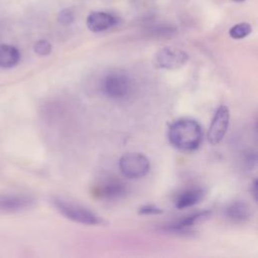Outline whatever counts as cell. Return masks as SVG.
Segmentation results:
<instances>
[{"instance_id":"cell-3","label":"cell","mask_w":258,"mask_h":258,"mask_svg":"<svg viewBox=\"0 0 258 258\" xmlns=\"http://www.w3.org/2000/svg\"><path fill=\"white\" fill-rule=\"evenodd\" d=\"M133 83L124 73L113 72L105 76L101 83V90L105 96L113 100L126 99L132 92Z\"/></svg>"},{"instance_id":"cell-4","label":"cell","mask_w":258,"mask_h":258,"mask_svg":"<svg viewBox=\"0 0 258 258\" xmlns=\"http://www.w3.org/2000/svg\"><path fill=\"white\" fill-rule=\"evenodd\" d=\"M119 168L124 176L136 179L145 176L150 168L148 158L137 152L124 154L119 160Z\"/></svg>"},{"instance_id":"cell-1","label":"cell","mask_w":258,"mask_h":258,"mask_svg":"<svg viewBox=\"0 0 258 258\" xmlns=\"http://www.w3.org/2000/svg\"><path fill=\"white\" fill-rule=\"evenodd\" d=\"M203 131L201 125L194 119L181 118L174 121L168 129L170 143L184 151L197 149L202 141Z\"/></svg>"},{"instance_id":"cell-12","label":"cell","mask_w":258,"mask_h":258,"mask_svg":"<svg viewBox=\"0 0 258 258\" xmlns=\"http://www.w3.org/2000/svg\"><path fill=\"white\" fill-rule=\"evenodd\" d=\"M125 192V185L116 179L105 182L98 189V195L107 200H115L121 198Z\"/></svg>"},{"instance_id":"cell-15","label":"cell","mask_w":258,"mask_h":258,"mask_svg":"<svg viewBox=\"0 0 258 258\" xmlns=\"http://www.w3.org/2000/svg\"><path fill=\"white\" fill-rule=\"evenodd\" d=\"M34 51L38 54V55H48L51 52L52 46L50 44L49 41L45 40V39H40L38 41L35 42L34 44Z\"/></svg>"},{"instance_id":"cell-7","label":"cell","mask_w":258,"mask_h":258,"mask_svg":"<svg viewBox=\"0 0 258 258\" xmlns=\"http://www.w3.org/2000/svg\"><path fill=\"white\" fill-rule=\"evenodd\" d=\"M229 120L230 112L228 107L225 105L220 106L213 117L208 133V139L211 144L217 145L222 141L228 130Z\"/></svg>"},{"instance_id":"cell-16","label":"cell","mask_w":258,"mask_h":258,"mask_svg":"<svg viewBox=\"0 0 258 258\" xmlns=\"http://www.w3.org/2000/svg\"><path fill=\"white\" fill-rule=\"evenodd\" d=\"M138 213L140 215H158L163 213V211L154 205H145L138 210Z\"/></svg>"},{"instance_id":"cell-5","label":"cell","mask_w":258,"mask_h":258,"mask_svg":"<svg viewBox=\"0 0 258 258\" xmlns=\"http://www.w3.org/2000/svg\"><path fill=\"white\" fill-rule=\"evenodd\" d=\"M188 55L179 48L163 47L153 57V64L159 69L175 70L186 63Z\"/></svg>"},{"instance_id":"cell-17","label":"cell","mask_w":258,"mask_h":258,"mask_svg":"<svg viewBox=\"0 0 258 258\" xmlns=\"http://www.w3.org/2000/svg\"><path fill=\"white\" fill-rule=\"evenodd\" d=\"M57 19L61 24L68 25L74 21V14L70 9H63L58 13Z\"/></svg>"},{"instance_id":"cell-2","label":"cell","mask_w":258,"mask_h":258,"mask_svg":"<svg viewBox=\"0 0 258 258\" xmlns=\"http://www.w3.org/2000/svg\"><path fill=\"white\" fill-rule=\"evenodd\" d=\"M54 208L67 219L84 225H101L104 221L101 217L93 213L91 210L72 201L61 198H53L51 200Z\"/></svg>"},{"instance_id":"cell-8","label":"cell","mask_w":258,"mask_h":258,"mask_svg":"<svg viewBox=\"0 0 258 258\" xmlns=\"http://www.w3.org/2000/svg\"><path fill=\"white\" fill-rule=\"evenodd\" d=\"M117 22L118 19L115 15L103 11L92 12L87 17V26L92 32H101L107 30L115 26Z\"/></svg>"},{"instance_id":"cell-14","label":"cell","mask_w":258,"mask_h":258,"mask_svg":"<svg viewBox=\"0 0 258 258\" xmlns=\"http://www.w3.org/2000/svg\"><path fill=\"white\" fill-rule=\"evenodd\" d=\"M252 32V26L247 22L238 23L232 26L229 30V34L234 39H242Z\"/></svg>"},{"instance_id":"cell-6","label":"cell","mask_w":258,"mask_h":258,"mask_svg":"<svg viewBox=\"0 0 258 258\" xmlns=\"http://www.w3.org/2000/svg\"><path fill=\"white\" fill-rule=\"evenodd\" d=\"M35 199L23 194H0V213H19L32 209Z\"/></svg>"},{"instance_id":"cell-9","label":"cell","mask_w":258,"mask_h":258,"mask_svg":"<svg viewBox=\"0 0 258 258\" xmlns=\"http://www.w3.org/2000/svg\"><path fill=\"white\" fill-rule=\"evenodd\" d=\"M211 216V212L204 211L199 212L196 214H191L187 217H184L182 220L165 227L166 231L173 232V233H186L189 231V228L209 219Z\"/></svg>"},{"instance_id":"cell-11","label":"cell","mask_w":258,"mask_h":258,"mask_svg":"<svg viewBox=\"0 0 258 258\" xmlns=\"http://www.w3.org/2000/svg\"><path fill=\"white\" fill-rule=\"evenodd\" d=\"M20 60L19 50L10 44H0V68L11 69Z\"/></svg>"},{"instance_id":"cell-18","label":"cell","mask_w":258,"mask_h":258,"mask_svg":"<svg viewBox=\"0 0 258 258\" xmlns=\"http://www.w3.org/2000/svg\"><path fill=\"white\" fill-rule=\"evenodd\" d=\"M252 192H253V197H254V200L257 201V181L254 180L253 184H252V188H251Z\"/></svg>"},{"instance_id":"cell-10","label":"cell","mask_w":258,"mask_h":258,"mask_svg":"<svg viewBox=\"0 0 258 258\" xmlns=\"http://www.w3.org/2000/svg\"><path fill=\"white\" fill-rule=\"evenodd\" d=\"M226 216L234 223H242L250 218L251 208L246 202L235 201L227 207Z\"/></svg>"},{"instance_id":"cell-13","label":"cell","mask_w":258,"mask_h":258,"mask_svg":"<svg viewBox=\"0 0 258 258\" xmlns=\"http://www.w3.org/2000/svg\"><path fill=\"white\" fill-rule=\"evenodd\" d=\"M203 190L200 188L186 189L181 192L175 200V207L179 210L189 208L197 205L203 199Z\"/></svg>"},{"instance_id":"cell-19","label":"cell","mask_w":258,"mask_h":258,"mask_svg":"<svg viewBox=\"0 0 258 258\" xmlns=\"http://www.w3.org/2000/svg\"><path fill=\"white\" fill-rule=\"evenodd\" d=\"M232 1H234V2H243L245 0H232Z\"/></svg>"}]
</instances>
